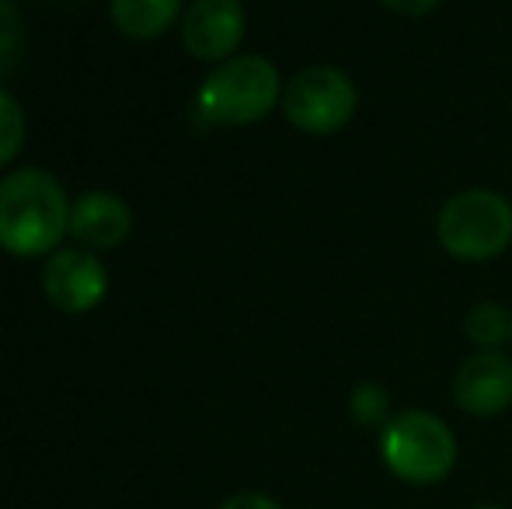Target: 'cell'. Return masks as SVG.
<instances>
[{"mask_svg":"<svg viewBox=\"0 0 512 509\" xmlns=\"http://www.w3.org/2000/svg\"><path fill=\"white\" fill-rule=\"evenodd\" d=\"M21 53H25V21L11 0H0V77L18 67Z\"/></svg>","mask_w":512,"mask_h":509,"instance_id":"5bb4252c","label":"cell"},{"mask_svg":"<svg viewBox=\"0 0 512 509\" xmlns=\"http://www.w3.org/2000/svg\"><path fill=\"white\" fill-rule=\"evenodd\" d=\"M283 116L307 136H331L352 123L359 109V91L352 77L328 63L304 67L283 88Z\"/></svg>","mask_w":512,"mask_h":509,"instance_id":"5b68a950","label":"cell"},{"mask_svg":"<svg viewBox=\"0 0 512 509\" xmlns=\"http://www.w3.org/2000/svg\"><path fill=\"white\" fill-rule=\"evenodd\" d=\"M380 457L401 482L436 485L457 468V436L436 412L405 408L380 429Z\"/></svg>","mask_w":512,"mask_h":509,"instance_id":"3957f363","label":"cell"},{"mask_svg":"<svg viewBox=\"0 0 512 509\" xmlns=\"http://www.w3.org/2000/svg\"><path fill=\"white\" fill-rule=\"evenodd\" d=\"M453 401L464 415L492 419L512 405V360L502 349H478L453 374Z\"/></svg>","mask_w":512,"mask_h":509,"instance_id":"52a82bcc","label":"cell"},{"mask_svg":"<svg viewBox=\"0 0 512 509\" xmlns=\"http://www.w3.org/2000/svg\"><path fill=\"white\" fill-rule=\"evenodd\" d=\"M70 199L42 168H18L0 178V248L14 258L53 255L70 234Z\"/></svg>","mask_w":512,"mask_h":509,"instance_id":"6da1fadb","label":"cell"},{"mask_svg":"<svg viewBox=\"0 0 512 509\" xmlns=\"http://www.w3.org/2000/svg\"><path fill=\"white\" fill-rule=\"evenodd\" d=\"M182 14V0H112V21L129 39H157Z\"/></svg>","mask_w":512,"mask_h":509,"instance_id":"30bf717a","label":"cell"},{"mask_svg":"<svg viewBox=\"0 0 512 509\" xmlns=\"http://www.w3.org/2000/svg\"><path fill=\"white\" fill-rule=\"evenodd\" d=\"M464 335L478 349H502L506 342H512V311L495 300H481L467 311Z\"/></svg>","mask_w":512,"mask_h":509,"instance_id":"8fae6325","label":"cell"},{"mask_svg":"<svg viewBox=\"0 0 512 509\" xmlns=\"http://www.w3.org/2000/svg\"><path fill=\"white\" fill-rule=\"evenodd\" d=\"M70 234L88 252H115L133 234V210L122 196L91 189L70 206Z\"/></svg>","mask_w":512,"mask_h":509,"instance_id":"9c48e42d","label":"cell"},{"mask_svg":"<svg viewBox=\"0 0 512 509\" xmlns=\"http://www.w3.org/2000/svg\"><path fill=\"white\" fill-rule=\"evenodd\" d=\"M349 415L363 429H384L391 422V391L377 381H363L349 394Z\"/></svg>","mask_w":512,"mask_h":509,"instance_id":"7c38bea8","label":"cell"},{"mask_svg":"<svg viewBox=\"0 0 512 509\" xmlns=\"http://www.w3.org/2000/svg\"><path fill=\"white\" fill-rule=\"evenodd\" d=\"M248 32L241 0H196L182 18V46L196 60L223 63L237 53Z\"/></svg>","mask_w":512,"mask_h":509,"instance_id":"ba28073f","label":"cell"},{"mask_svg":"<svg viewBox=\"0 0 512 509\" xmlns=\"http://www.w3.org/2000/svg\"><path fill=\"white\" fill-rule=\"evenodd\" d=\"M283 77L265 56L244 53L216 63L196 95V105L213 126L262 123L276 105H283Z\"/></svg>","mask_w":512,"mask_h":509,"instance_id":"7a4b0ae2","label":"cell"},{"mask_svg":"<svg viewBox=\"0 0 512 509\" xmlns=\"http://www.w3.org/2000/svg\"><path fill=\"white\" fill-rule=\"evenodd\" d=\"M436 238L460 262H492L512 245V203L495 189H464L443 203Z\"/></svg>","mask_w":512,"mask_h":509,"instance_id":"277c9868","label":"cell"},{"mask_svg":"<svg viewBox=\"0 0 512 509\" xmlns=\"http://www.w3.org/2000/svg\"><path fill=\"white\" fill-rule=\"evenodd\" d=\"M220 509H283V503H276V499L265 496V492H237V496H230Z\"/></svg>","mask_w":512,"mask_h":509,"instance_id":"2e32d148","label":"cell"},{"mask_svg":"<svg viewBox=\"0 0 512 509\" xmlns=\"http://www.w3.org/2000/svg\"><path fill=\"white\" fill-rule=\"evenodd\" d=\"M471 509H509V506H499V503H481V506H471Z\"/></svg>","mask_w":512,"mask_h":509,"instance_id":"e0dca14e","label":"cell"},{"mask_svg":"<svg viewBox=\"0 0 512 509\" xmlns=\"http://www.w3.org/2000/svg\"><path fill=\"white\" fill-rule=\"evenodd\" d=\"M21 147H25V109L18 98L0 88V168L14 164Z\"/></svg>","mask_w":512,"mask_h":509,"instance_id":"4fadbf2b","label":"cell"},{"mask_svg":"<svg viewBox=\"0 0 512 509\" xmlns=\"http://www.w3.org/2000/svg\"><path fill=\"white\" fill-rule=\"evenodd\" d=\"M42 293L63 314L95 311L108 293V272L102 258L88 248H56L42 269Z\"/></svg>","mask_w":512,"mask_h":509,"instance_id":"8992f818","label":"cell"},{"mask_svg":"<svg viewBox=\"0 0 512 509\" xmlns=\"http://www.w3.org/2000/svg\"><path fill=\"white\" fill-rule=\"evenodd\" d=\"M387 11L401 14V18H422V14H432L443 0H380Z\"/></svg>","mask_w":512,"mask_h":509,"instance_id":"9a60e30c","label":"cell"}]
</instances>
